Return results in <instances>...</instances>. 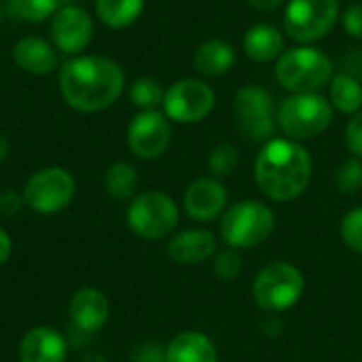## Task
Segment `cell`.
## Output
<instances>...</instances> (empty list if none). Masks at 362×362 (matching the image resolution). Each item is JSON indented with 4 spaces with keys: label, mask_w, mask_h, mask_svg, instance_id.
<instances>
[{
    "label": "cell",
    "mask_w": 362,
    "mask_h": 362,
    "mask_svg": "<svg viewBox=\"0 0 362 362\" xmlns=\"http://www.w3.org/2000/svg\"><path fill=\"white\" fill-rule=\"evenodd\" d=\"M104 187L115 199H129L138 189V172L125 161L112 163L104 174Z\"/></svg>",
    "instance_id": "cell-24"
},
{
    "label": "cell",
    "mask_w": 362,
    "mask_h": 362,
    "mask_svg": "<svg viewBox=\"0 0 362 362\" xmlns=\"http://www.w3.org/2000/svg\"><path fill=\"white\" fill-rule=\"evenodd\" d=\"M333 62L329 55L314 47H297L278 57L276 76L284 89L293 93H318L329 85Z\"/></svg>",
    "instance_id": "cell-4"
},
{
    "label": "cell",
    "mask_w": 362,
    "mask_h": 362,
    "mask_svg": "<svg viewBox=\"0 0 362 362\" xmlns=\"http://www.w3.org/2000/svg\"><path fill=\"white\" fill-rule=\"evenodd\" d=\"M335 187L344 195H354L362 189V161L358 157H350L341 161L335 170Z\"/></svg>",
    "instance_id": "cell-26"
},
{
    "label": "cell",
    "mask_w": 362,
    "mask_h": 362,
    "mask_svg": "<svg viewBox=\"0 0 362 362\" xmlns=\"http://www.w3.org/2000/svg\"><path fill=\"white\" fill-rule=\"evenodd\" d=\"M129 229L144 240H159L178 225V208L174 199L161 191H148L134 197L127 210Z\"/></svg>",
    "instance_id": "cell-7"
},
{
    "label": "cell",
    "mask_w": 362,
    "mask_h": 362,
    "mask_svg": "<svg viewBox=\"0 0 362 362\" xmlns=\"http://www.w3.org/2000/svg\"><path fill=\"white\" fill-rule=\"evenodd\" d=\"M235 64V51L229 42L212 38L202 42L193 53V66L204 76H223Z\"/></svg>",
    "instance_id": "cell-20"
},
{
    "label": "cell",
    "mask_w": 362,
    "mask_h": 362,
    "mask_svg": "<svg viewBox=\"0 0 362 362\" xmlns=\"http://www.w3.org/2000/svg\"><path fill=\"white\" fill-rule=\"evenodd\" d=\"M339 17V0H291L284 15V30L297 42L325 38Z\"/></svg>",
    "instance_id": "cell-9"
},
{
    "label": "cell",
    "mask_w": 362,
    "mask_h": 362,
    "mask_svg": "<svg viewBox=\"0 0 362 362\" xmlns=\"http://www.w3.org/2000/svg\"><path fill=\"white\" fill-rule=\"evenodd\" d=\"M165 362H218V352L208 335L182 331L168 344Z\"/></svg>",
    "instance_id": "cell-18"
},
{
    "label": "cell",
    "mask_w": 362,
    "mask_h": 362,
    "mask_svg": "<svg viewBox=\"0 0 362 362\" xmlns=\"http://www.w3.org/2000/svg\"><path fill=\"white\" fill-rule=\"evenodd\" d=\"M276 121L291 140H308L320 136L331 125L333 108L320 93H293L282 100Z\"/></svg>",
    "instance_id": "cell-6"
},
{
    "label": "cell",
    "mask_w": 362,
    "mask_h": 362,
    "mask_svg": "<svg viewBox=\"0 0 362 362\" xmlns=\"http://www.w3.org/2000/svg\"><path fill=\"white\" fill-rule=\"evenodd\" d=\"M238 163H240V151L233 144H229V142H221L208 155V168L218 178L231 176L235 172Z\"/></svg>",
    "instance_id": "cell-27"
},
{
    "label": "cell",
    "mask_w": 362,
    "mask_h": 362,
    "mask_svg": "<svg viewBox=\"0 0 362 362\" xmlns=\"http://www.w3.org/2000/svg\"><path fill=\"white\" fill-rule=\"evenodd\" d=\"M233 112L240 132L252 142L272 140L276 132V106L267 89L257 85H244L235 91Z\"/></svg>",
    "instance_id": "cell-8"
},
{
    "label": "cell",
    "mask_w": 362,
    "mask_h": 362,
    "mask_svg": "<svg viewBox=\"0 0 362 362\" xmlns=\"http://www.w3.org/2000/svg\"><path fill=\"white\" fill-rule=\"evenodd\" d=\"M74 197V180L62 168H45L36 172L23 189L25 204L38 214H55Z\"/></svg>",
    "instance_id": "cell-10"
},
{
    "label": "cell",
    "mask_w": 362,
    "mask_h": 362,
    "mask_svg": "<svg viewBox=\"0 0 362 362\" xmlns=\"http://www.w3.org/2000/svg\"><path fill=\"white\" fill-rule=\"evenodd\" d=\"M341 23L350 36L362 38V4H350L341 15Z\"/></svg>",
    "instance_id": "cell-33"
},
{
    "label": "cell",
    "mask_w": 362,
    "mask_h": 362,
    "mask_svg": "<svg viewBox=\"0 0 362 362\" xmlns=\"http://www.w3.org/2000/svg\"><path fill=\"white\" fill-rule=\"evenodd\" d=\"M216 252V238L208 229H187L168 244V255L178 265H199Z\"/></svg>",
    "instance_id": "cell-15"
},
{
    "label": "cell",
    "mask_w": 362,
    "mask_h": 362,
    "mask_svg": "<svg viewBox=\"0 0 362 362\" xmlns=\"http://www.w3.org/2000/svg\"><path fill=\"white\" fill-rule=\"evenodd\" d=\"M132 358H134V362H165V348L157 341L140 344L134 350Z\"/></svg>",
    "instance_id": "cell-32"
},
{
    "label": "cell",
    "mask_w": 362,
    "mask_h": 362,
    "mask_svg": "<svg viewBox=\"0 0 362 362\" xmlns=\"http://www.w3.org/2000/svg\"><path fill=\"white\" fill-rule=\"evenodd\" d=\"M244 51L255 62H272L284 53V38L274 25L257 23L244 34Z\"/></svg>",
    "instance_id": "cell-21"
},
{
    "label": "cell",
    "mask_w": 362,
    "mask_h": 362,
    "mask_svg": "<svg viewBox=\"0 0 362 362\" xmlns=\"http://www.w3.org/2000/svg\"><path fill=\"white\" fill-rule=\"evenodd\" d=\"M66 354V339L49 327H36L28 331L19 346L21 362H64Z\"/></svg>",
    "instance_id": "cell-17"
},
{
    "label": "cell",
    "mask_w": 362,
    "mask_h": 362,
    "mask_svg": "<svg viewBox=\"0 0 362 362\" xmlns=\"http://www.w3.org/2000/svg\"><path fill=\"white\" fill-rule=\"evenodd\" d=\"M257 187L274 202L297 199L312 180V157L295 140H269L255 161Z\"/></svg>",
    "instance_id": "cell-2"
},
{
    "label": "cell",
    "mask_w": 362,
    "mask_h": 362,
    "mask_svg": "<svg viewBox=\"0 0 362 362\" xmlns=\"http://www.w3.org/2000/svg\"><path fill=\"white\" fill-rule=\"evenodd\" d=\"M59 0H8L11 11L23 21H42L57 11Z\"/></svg>",
    "instance_id": "cell-28"
},
{
    "label": "cell",
    "mask_w": 362,
    "mask_h": 362,
    "mask_svg": "<svg viewBox=\"0 0 362 362\" xmlns=\"http://www.w3.org/2000/svg\"><path fill=\"white\" fill-rule=\"evenodd\" d=\"M214 108V91L199 78H182L174 83L163 98V110L178 123H197Z\"/></svg>",
    "instance_id": "cell-11"
},
{
    "label": "cell",
    "mask_w": 362,
    "mask_h": 362,
    "mask_svg": "<svg viewBox=\"0 0 362 362\" xmlns=\"http://www.w3.org/2000/svg\"><path fill=\"white\" fill-rule=\"evenodd\" d=\"M257 11H274V8H278L280 4H282V0H248Z\"/></svg>",
    "instance_id": "cell-36"
},
{
    "label": "cell",
    "mask_w": 362,
    "mask_h": 362,
    "mask_svg": "<svg viewBox=\"0 0 362 362\" xmlns=\"http://www.w3.org/2000/svg\"><path fill=\"white\" fill-rule=\"evenodd\" d=\"M125 76L117 62L102 55H78L59 68V91L66 104L81 112H98L115 104Z\"/></svg>",
    "instance_id": "cell-1"
},
{
    "label": "cell",
    "mask_w": 362,
    "mask_h": 362,
    "mask_svg": "<svg viewBox=\"0 0 362 362\" xmlns=\"http://www.w3.org/2000/svg\"><path fill=\"white\" fill-rule=\"evenodd\" d=\"M11 248H13L11 238L6 235V231H2V229H0V265H4V263H6V259L11 257Z\"/></svg>",
    "instance_id": "cell-35"
},
{
    "label": "cell",
    "mask_w": 362,
    "mask_h": 362,
    "mask_svg": "<svg viewBox=\"0 0 362 362\" xmlns=\"http://www.w3.org/2000/svg\"><path fill=\"white\" fill-rule=\"evenodd\" d=\"M25 204L23 195H19L17 191H2L0 193V212L2 214H15L21 210V206Z\"/></svg>",
    "instance_id": "cell-34"
},
{
    "label": "cell",
    "mask_w": 362,
    "mask_h": 362,
    "mask_svg": "<svg viewBox=\"0 0 362 362\" xmlns=\"http://www.w3.org/2000/svg\"><path fill=\"white\" fill-rule=\"evenodd\" d=\"M142 8L144 0H95V13L108 28H127Z\"/></svg>",
    "instance_id": "cell-23"
},
{
    "label": "cell",
    "mask_w": 362,
    "mask_h": 362,
    "mask_svg": "<svg viewBox=\"0 0 362 362\" xmlns=\"http://www.w3.org/2000/svg\"><path fill=\"white\" fill-rule=\"evenodd\" d=\"M227 189L216 178H199L185 191V212L193 221L206 223L221 216L227 208Z\"/></svg>",
    "instance_id": "cell-14"
},
{
    "label": "cell",
    "mask_w": 362,
    "mask_h": 362,
    "mask_svg": "<svg viewBox=\"0 0 362 362\" xmlns=\"http://www.w3.org/2000/svg\"><path fill=\"white\" fill-rule=\"evenodd\" d=\"M170 123L157 110H142L127 127V144L140 159H157L170 146Z\"/></svg>",
    "instance_id": "cell-12"
},
{
    "label": "cell",
    "mask_w": 362,
    "mask_h": 362,
    "mask_svg": "<svg viewBox=\"0 0 362 362\" xmlns=\"http://www.w3.org/2000/svg\"><path fill=\"white\" fill-rule=\"evenodd\" d=\"M129 98L136 106L144 108V110H153L155 106L163 104V98H165V91L161 87V83L157 78H151V76H142L138 78L132 89H129Z\"/></svg>",
    "instance_id": "cell-25"
},
{
    "label": "cell",
    "mask_w": 362,
    "mask_h": 362,
    "mask_svg": "<svg viewBox=\"0 0 362 362\" xmlns=\"http://www.w3.org/2000/svg\"><path fill=\"white\" fill-rule=\"evenodd\" d=\"M276 229V216L269 206L246 199L223 212L221 238L229 248L246 250L263 244Z\"/></svg>",
    "instance_id": "cell-3"
},
{
    "label": "cell",
    "mask_w": 362,
    "mask_h": 362,
    "mask_svg": "<svg viewBox=\"0 0 362 362\" xmlns=\"http://www.w3.org/2000/svg\"><path fill=\"white\" fill-rule=\"evenodd\" d=\"M303 291L305 278L301 269L286 261H274L257 274L252 284V299L263 312L278 314L297 305L303 297Z\"/></svg>",
    "instance_id": "cell-5"
},
{
    "label": "cell",
    "mask_w": 362,
    "mask_h": 362,
    "mask_svg": "<svg viewBox=\"0 0 362 362\" xmlns=\"http://www.w3.org/2000/svg\"><path fill=\"white\" fill-rule=\"evenodd\" d=\"M108 299L98 288H81L70 301V320L81 333H95L108 320Z\"/></svg>",
    "instance_id": "cell-16"
},
{
    "label": "cell",
    "mask_w": 362,
    "mask_h": 362,
    "mask_svg": "<svg viewBox=\"0 0 362 362\" xmlns=\"http://www.w3.org/2000/svg\"><path fill=\"white\" fill-rule=\"evenodd\" d=\"M329 95H331V104H333L339 112H346V115H356V112H361L362 85L361 81L354 78L352 74H348V72L337 74V76L331 81Z\"/></svg>",
    "instance_id": "cell-22"
},
{
    "label": "cell",
    "mask_w": 362,
    "mask_h": 362,
    "mask_svg": "<svg viewBox=\"0 0 362 362\" xmlns=\"http://www.w3.org/2000/svg\"><path fill=\"white\" fill-rule=\"evenodd\" d=\"M8 155V140L0 134V161H4Z\"/></svg>",
    "instance_id": "cell-37"
},
{
    "label": "cell",
    "mask_w": 362,
    "mask_h": 362,
    "mask_svg": "<svg viewBox=\"0 0 362 362\" xmlns=\"http://www.w3.org/2000/svg\"><path fill=\"white\" fill-rule=\"evenodd\" d=\"M346 144L354 157L362 159V110L356 112L346 127Z\"/></svg>",
    "instance_id": "cell-31"
},
{
    "label": "cell",
    "mask_w": 362,
    "mask_h": 362,
    "mask_svg": "<svg viewBox=\"0 0 362 362\" xmlns=\"http://www.w3.org/2000/svg\"><path fill=\"white\" fill-rule=\"evenodd\" d=\"M212 269H214V276H216L221 282H235V280L240 278L242 269H244V261H242L240 250L227 246L225 250L216 252V255H214V265H212Z\"/></svg>",
    "instance_id": "cell-29"
},
{
    "label": "cell",
    "mask_w": 362,
    "mask_h": 362,
    "mask_svg": "<svg viewBox=\"0 0 362 362\" xmlns=\"http://www.w3.org/2000/svg\"><path fill=\"white\" fill-rule=\"evenodd\" d=\"M341 240L350 250L362 255V206L350 210L341 218Z\"/></svg>",
    "instance_id": "cell-30"
},
{
    "label": "cell",
    "mask_w": 362,
    "mask_h": 362,
    "mask_svg": "<svg viewBox=\"0 0 362 362\" xmlns=\"http://www.w3.org/2000/svg\"><path fill=\"white\" fill-rule=\"evenodd\" d=\"M13 59L23 72L30 74H49L57 66V55L53 47L38 36L21 38L13 47Z\"/></svg>",
    "instance_id": "cell-19"
},
{
    "label": "cell",
    "mask_w": 362,
    "mask_h": 362,
    "mask_svg": "<svg viewBox=\"0 0 362 362\" xmlns=\"http://www.w3.org/2000/svg\"><path fill=\"white\" fill-rule=\"evenodd\" d=\"M93 34V21L89 13L81 6H62L55 11L53 21H51V38L53 45L64 51V53H81Z\"/></svg>",
    "instance_id": "cell-13"
}]
</instances>
